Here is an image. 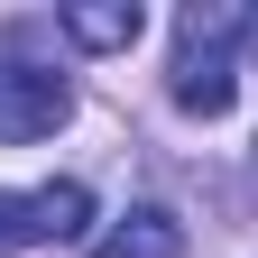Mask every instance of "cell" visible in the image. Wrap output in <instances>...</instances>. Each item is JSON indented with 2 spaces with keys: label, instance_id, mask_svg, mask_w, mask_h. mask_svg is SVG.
I'll return each mask as SVG.
<instances>
[{
  "label": "cell",
  "instance_id": "6da1fadb",
  "mask_svg": "<svg viewBox=\"0 0 258 258\" xmlns=\"http://www.w3.org/2000/svg\"><path fill=\"white\" fill-rule=\"evenodd\" d=\"M231 37H240V10H184L175 19V102L221 120L240 102V74H231Z\"/></svg>",
  "mask_w": 258,
  "mask_h": 258
},
{
  "label": "cell",
  "instance_id": "7a4b0ae2",
  "mask_svg": "<svg viewBox=\"0 0 258 258\" xmlns=\"http://www.w3.org/2000/svg\"><path fill=\"white\" fill-rule=\"evenodd\" d=\"M92 221V194L64 175V184H37V194H0V249H37V240H83Z\"/></svg>",
  "mask_w": 258,
  "mask_h": 258
},
{
  "label": "cell",
  "instance_id": "3957f363",
  "mask_svg": "<svg viewBox=\"0 0 258 258\" xmlns=\"http://www.w3.org/2000/svg\"><path fill=\"white\" fill-rule=\"evenodd\" d=\"M74 111V83L55 64H19L0 55V139H46V129Z\"/></svg>",
  "mask_w": 258,
  "mask_h": 258
},
{
  "label": "cell",
  "instance_id": "277c9868",
  "mask_svg": "<svg viewBox=\"0 0 258 258\" xmlns=\"http://www.w3.org/2000/svg\"><path fill=\"white\" fill-rule=\"evenodd\" d=\"M102 258H184V221L166 203H139V212H120V231L102 240Z\"/></svg>",
  "mask_w": 258,
  "mask_h": 258
},
{
  "label": "cell",
  "instance_id": "5b68a950",
  "mask_svg": "<svg viewBox=\"0 0 258 258\" xmlns=\"http://www.w3.org/2000/svg\"><path fill=\"white\" fill-rule=\"evenodd\" d=\"M139 28H148V10H139V0H102V10H64V37H74V46H92V55H120V46H139Z\"/></svg>",
  "mask_w": 258,
  "mask_h": 258
},
{
  "label": "cell",
  "instance_id": "8992f818",
  "mask_svg": "<svg viewBox=\"0 0 258 258\" xmlns=\"http://www.w3.org/2000/svg\"><path fill=\"white\" fill-rule=\"evenodd\" d=\"M240 37H249V55H258V19H240Z\"/></svg>",
  "mask_w": 258,
  "mask_h": 258
}]
</instances>
